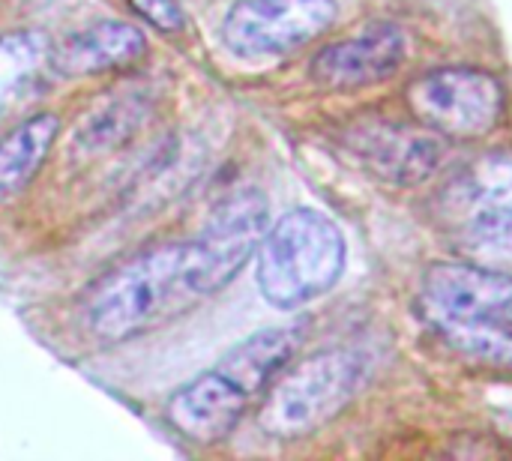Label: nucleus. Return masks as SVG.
<instances>
[{
  "instance_id": "obj_18",
  "label": "nucleus",
  "mask_w": 512,
  "mask_h": 461,
  "mask_svg": "<svg viewBox=\"0 0 512 461\" xmlns=\"http://www.w3.org/2000/svg\"><path fill=\"white\" fill-rule=\"evenodd\" d=\"M129 6L162 33H177L186 27V15L177 0H129Z\"/></svg>"
},
{
  "instance_id": "obj_14",
  "label": "nucleus",
  "mask_w": 512,
  "mask_h": 461,
  "mask_svg": "<svg viewBox=\"0 0 512 461\" xmlns=\"http://www.w3.org/2000/svg\"><path fill=\"white\" fill-rule=\"evenodd\" d=\"M60 132L54 114H33L0 135V201L24 192L45 165Z\"/></svg>"
},
{
  "instance_id": "obj_3",
  "label": "nucleus",
  "mask_w": 512,
  "mask_h": 461,
  "mask_svg": "<svg viewBox=\"0 0 512 461\" xmlns=\"http://www.w3.org/2000/svg\"><path fill=\"white\" fill-rule=\"evenodd\" d=\"M348 249L333 219L312 207L285 213L258 246V288L276 309L324 297L345 273Z\"/></svg>"
},
{
  "instance_id": "obj_9",
  "label": "nucleus",
  "mask_w": 512,
  "mask_h": 461,
  "mask_svg": "<svg viewBox=\"0 0 512 461\" xmlns=\"http://www.w3.org/2000/svg\"><path fill=\"white\" fill-rule=\"evenodd\" d=\"M405 54L408 45L396 24H372L360 36L321 48L309 63V75L327 90H360L399 72Z\"/></svg>"
},
{
  "instance_id": "obj_4",
  "label": "nucleus",
  "mask_w": 512,
  "mask_h": 461,
  "mask_svg": "<svg viewBox=\"0 0 512 461\" xmlns=\"http://www.w3.org/2000/svg\"><path fill=\"white\" fill-rule=\"evenodd\" d=\"M369 378V360L348 348L318 351L285 366L258 405V429L276 441H303L330 426Z\"/></svg>"
},
{
  "instance_id": "obj_16",
  "label": "nucleus",
  "mask_w": 512,
  "mask_h": 461,
  "mask_svg": "<svg viewBox=\"0 0 512 461\" xmlns=\"http://www.w3.org/2000/svg\"><path fill=\"white\" fill-rule=\"evenodd\" d=\"M441 339L480 363L512 369V327L510 324H435Z\"/></svg>"
},
{
  "instance_id": "obj_15",
  "label": "nucleus",
  "mask_w": 512,
  "mask_h": 461,
  "mask_svg": "<svg viewBox=\"0 0 512 461\" xmlns=\"http://www.w3.org/2000/svg\"><path fill=\"white\" fill-rule=\"evenodd\" d=\"M144 114L147 99L141 93H120L87 114L78 126V144L87 150H114L138 132Z\"/></svg>"
},
{
  "instance_id": "obj_1",
  "label": "nucleus",
  "mask_w": 512,
  "mask_h": 461,
  "mask_svg": "<svg viewBox=\"0 0 512 461\" xmlns=\"http://www.w3.org/2000/svg\"><path fill=\"white\" fill-rule=\"evenodd\" d=\"M207 297L192 240L159 243L102 273L81 294L78 321L90 339L117 345L180 318Z\"/></svg>"
},
{
  "instance_id": "obj_11",
  "label": "nucleus",
  "mask_w": 512,
  "mask_h": 461,
  "mask_svg": "<svg viewBox=\"0 0 512 461\" xmlns=\"http://www.w3.org/2000/svg\"><path fill=\"white\" fill-rule=\"evenodd\" d=\"M354 150L366 159L369 171L393 186H417L423 183L441 162V138L420 126H384L369 129L354 141Z\"/></svg>"
},
{
  "instance_id": "obj_2",
  "label": "nucleus",
  "mask_w": 512,
  "mask_h": 461,
  "mask_svg": "<svg viewBox=\"0 0 512 461\" xmlns=\"http://www.w3.org/2000/svg\"><path fill=\"white\" fill-rule=\"evenodd\" d=\"M303 342L297 324L267 327L234 345L213 369L183 384L165 405V420L192 444L225 441L267 393Z\"/></svg>"
},
{
  "instance_id": "obj_12",
  "label": "nucleus",
  "mask_w": 512,
  "mask_h": 461,
  "mask_svg": "<svg viewBox=\"0 0 512 461\" xmlns=\"http://www.w3.org/2000/svg\"><path fill=\"white\" fill-rule=\"evenodd\" d=\"M441 201L447 213L459 219V225L512 216V153H489L474 159L441 192Z\"/></svg>"
},
{
  "instance_id": "obj_5",
  "label": "nucleus",
  "mask_w": 512,
  "mask_h": 461,
  "mask_svg": "<svg viewBox=\"0 0 512 461\" xmlns=\"http://www.w3.org/2000/svg\"><path fill=\"white\" fill-rule=\"evenodd\" d=\"M408 108L420 126L441 138H486L504 114V87L495 75L474 66L426 72L408 87Z\"/></svg>"
},
{
  "instance_id": "obj_13",
  "label": "nucleus",
  "mask_w": 512,
  "mask_h": 461,
  "mask_svg": "<svg viewBox=\"0 0 512 461\" xmlns=\"http://www.w3.org/2000/svg\"><path fill=\"white\" fill-rule=\"evenodd\" d=\"M51 72V39L39 30L0 36V123L24 108Z\"/></svg>"
},
{
  "instance_id": "obj_6",
  "label": "nucleus",
  "mask_w": 512,
  "mask_h": 461,
  "mask_svg": "<svg viewBox=\"0 0 512 461\" xmlns=\"http://www.w3.org/2000/svg\"><path fill=\"white\" fill-rule=\"evenodd\" d=\"M336 0H237L222 21V42L240 57L285 54L333 27Z\"/></svg>"
},
{
  "instance_id": "obj_8",
  "label": "nucleus",
  "mask_w": 512,
  "mask_h": 461,
  "mask_svg": "<svg viewBox=\"0 0 512 461\" xmlns=\"http://www.w3.org/2000/svg\"><path fill=\"white\" fill-rule=\"evenodd\" d=\"M267 234V201L255 189H240L222 198L201 234L192 240L195 261L207 294L222 291L258 252Z\"/></svg>"
},
{
  "instance_id": "obj_7",
  "label": "nucleus",
  "mask_w": 512,
  "mask_h": 461,
  "mask_svg": "<svg viewBox=\"0 0 512 461\" xmlns=\"http://www.w3.org/2000/svg\"><path fill=\"white\" fill-rule=\"evenodd\" d=\"M420 306L435 324L512 327V273L492 264L438 261L423 273Z\"/></svg>"
},
{
  "instance_id": "obj_17",
  "label": "nucleus",
  "mask_w": 512,
  "mask_h": 461,
  "mask_svg": "<svg viewBox=\"0 0 512 461\" xmlns=\"http://www.w3.org/2000/svg\"><path fill=\"white\" fill-rule=\"evenodd\" d=\"M462 249L483 264L512 267V216L477 219L462 225Z\"/></svg>"
},
{
  "instance_id": "obj_10",
  "label": "nucleus",
  "mask_w": 512,
  "mask_h": 461,
  "mask_svg": "<svg viewBox=\"0 0 512 461\" xmlns=\"http://www.w3.org/2000/svg\"><path fill=\"white\" fill-rule=\"evenodd\" d=\"M147 39L135 24L96 21L51 42V75L87 78L102 72H120L144 60Z\"/></svg>"
}]
</instances>
